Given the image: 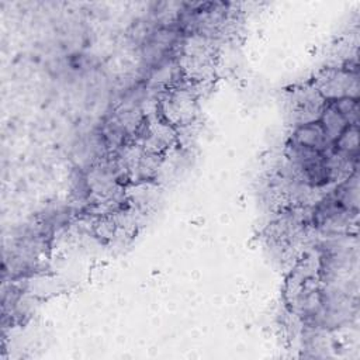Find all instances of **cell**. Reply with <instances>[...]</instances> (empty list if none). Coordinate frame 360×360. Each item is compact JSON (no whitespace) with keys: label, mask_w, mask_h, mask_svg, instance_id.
Instances as JSON below:
<instances>
[{"label":"cell","mask_w":360,"mask_h":360,"mask_svg":"<svg viewBox=\"0 0 360 360\" xmlns=\"http://www.w3.org/2000/svg\"><path fill=\"white\" fill-rule=\"evenodd\" d=\"M357 73H352L350 70H330L319 79L318 84V91L328 101L339 100L343 97L357 98V96L353 94H357Z\"/></svg>","instance_id":"cell-1"}]
</instances>
